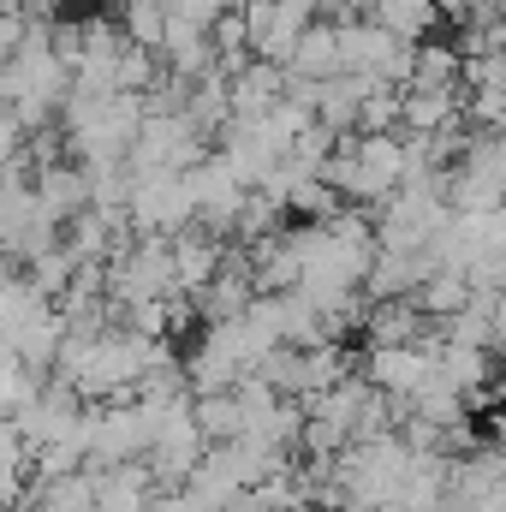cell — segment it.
Returning a JSON list of instances; mask_svg holds the SVG:
<instances>
[{"label":"cell","instance_id":"cell-3","mask_svg":"<svg viewBox=\"0 0 506 512\" xmlns=\"http://www.w3.org/2000/svg\"><path fill=\"white\" fill-rule=\"evenodd\" d=\"M131 221H137V233H161V239L197 227V185H191V173H149V179H137L131 185Z\"/></svg>","mask_w":506,"mask_h":512},{"label":"cell","instance_id":"cell-11","mask_svg":"<svg viewBox=\"0 0 506 512\" xmlns=\"http://www.w3.org/2000/svg\"><path fill=\"white\" fill-rule=\"evenodd\" d=\"M405 90H465V54L453 42H417Z\"/></svg>","mask_w":506,"mask_h":512},{"label":"cell","instance_id":"cell-8","mask_svg":"<svg viewBox=\"0 0 506 512\" xmlns=\"http://www.w3.org/2000/svg\"><path fill=\"white\" fill-rule=\"evenodd\" d=\"M227 262V239H215L209 227H185L173 233V268H179V292H203Z\"/></svg>","mask_w":506,"mask_h":512},{"label":"cell","instance_id":"cell-15","mask_svg":"<svg viewBox=\"0 0 506 512\" xmlns=\"http://www.w3.org/2000/svg\"><path fill=\"white\" fill-rule=\"evenodd\" d=\"M441 370L465 393H489L495 382V346H459V340H441Z\"/></svg>","mask_w":506,"mask_h":512},{"label":"cell","instance_id":"cell-6","mask_svg":"<svg viewBox=\"0 0 506 512\" xmlns=\"http://www.w3.org/2000/svg\"><path fill=\"white\" fill-rule=\"evenodd\" d=\"M155 447V429L143 417L137 399H108L102 405V423H96V447H90V465H126V459H149Z\"/></svg>","mask_w":506,"mask_h":512},{"label":"cell","instance_id":"cell-1","mask_svg":"<svg viewBox=\"0 0 506 512\" xmlns=\"http://www.w3.org/2000/svg\"><path fill=\"white\" fill-rule=\"evenodd\" d=\"M179 292V268H173V239L161 233H137V245L108 262V304L126 316L131 304H149V298H167Z\"/></svg>","mask_w":506,"mask_h":512},{"label":"cell","instance_id":"cell-5","mask_svg":"<svg viewBox=\"0 0 506 512\" xmlns=\"http://www.w3.org/2000/svg\"><path fill=\"white\" fill-rule=\"evenodd\" d=\"M322 6L316 0H245V18H251V54L256 60H292L298 36L310 30Z\"/></svg>","mask_w":506,"mask_h":512},{"label":"cell","instance_id":"cell-19","mask_svg":"<svg viewBox=\"0 0 506 512\" xmlns=\"http://www.w3.org/2000/svg\"><path fill=\"white\" fill-rule=\"evenodd\" d=\"M149 512H197V507H191V495H185V489H155Z\"/></svg>","mask_w":506,"mask_h":512},{"label":"cell","instance_id":"cell-13","mask_svg":"<svg viewBox=\"0 0 506 512\" xmlns=\"http://www.w3.org/2000/svg\"><path fill=\"white\" fill-rule=\"evenodd\" d=\"M477 298V286H471V274L465 268H435L423 286H417V304L435 316V322H447V316H459L465 304Z\"/></svg>","mask_w":506,"mask_h":512},{"label":"cell","instance_id":"cell-18","mask_svg":"<svg viewBox=\"0 0 506 512\" xmlns=\"http://www.w3.org/2000/svg\"><path fill=\"white\" fill-rule=\"evenodd\" d=\"M120 24H126L131 42L161 54V42H167V0H120Z\"/></svg>","mask_w":506,"mask_h":512},{"label":"cell","instance_id":"cell-17","mask_svg":"<svg viewBox=\"0 0 506 512\" xmlns=\"http://www.w3.org/2000/svg\"><path fill=\"white\" fill-rule=\"evenodd\" d=\"M274 233H286V203H280V197H268V191H251L233 239H239V245H262V239H274Z\"/></svg>","mask_w":506,"mask_h":512},{"label":"cell","instance_id":"cell-22","mask_svg":"<svg viewBox=\"0 0 506 512\" xmlns=\"http://www.w3.org/2000/svg\"><path fill=\"white\" fill-rule=\"evenodd\" d=\"M72 6H102V0H72Z\"/></svg>","mask_w":506,"mask_h":512},{"label":"cell","instance_id":"cell-10","mask_svg":"<svg viewBox=\"0 0 506 512\" xmlns=\"http://www.w3.org/2000/svg\"><path fill=\"white\" fill-rule=\"evenodd\" d=\"M364 12H370L376 24H387L393 36H405V42H429L435 24L447 18L441 0H364Z\"/></svg>","mask_w":506,"mask_h":512},{"label":"cell","instance_id":"cell-20","mask_svg":"<svg viewBox=\"0 0 506 512\" xmlns=\"http://www.w3.org/2000/svg\"><path fill=\"white\" fill-rule=\"evenodd\" d=\"M495 352L506 358V292L495 298Z\"/></svg>","mask_w":506,"mask_h":512},{"label":"cell","instance_id":"cell-14","mask_svg":"<svg viewBox=\"0 0 506 512\" xmlns=\"http://www.w3.org/2000/svg\"><path fill=\"white\" fill-rule=\"evenodd\" d=\"M185 370H191V393H227V387L245 382V364L227 358V352H215L209 340H197V346L185 352Z\"/></svg>","mask_w":506,"mask_h":512},{"label":"cell","instance_id":"cell-9","mask_svg":"<svg viewBox=\"0 0 506 512\" xmlns=\"http://www.w3.org/2000/svg\"><path fill=\"white\" fill-rule=\"evenodd\" d=\"M286 66H292V78H316V84L340 78L346 72V60H340V18H310V30L298 36Z\"/></svg>","mask_w":506,"mask_h":512},{"label":"cell","instance_id":"cell-21","mask_svg":"<svg viewBox=\"0 0 506 512\" xmlns=\"http://www.w3.org/2000/svg\"><path fill=\"white\" fill-rule=\"evenodd\" d=\"M209 6H215V12H233V6H245V0H209Z\"/></svg>","mask_w":506,"mask_h":512},{"label":"cell","instance_id":"cell-12","mask_svg":"<svg viewBox=\"0 0 506 512\" xmlns=\"http://www.w3.org/2000/svg\"><path fill=\"white\" fill-rule=\"evenodd\" d=\"M48 304H54V298H48V292L18 268V262H12V274H6V286H0V322H6V340H12V334H24Z\"/></svg>","mask_w":506,"mask_h":512},{"label":"cell","instance_id":"cell-7","mask_svg":"<svg viewBox=\"0 0 506 512\" xmlns=\"http://www.w3.org/2000/svg\"><path fill=\"white\" fill-rule=\"evenodd\" d=\"M435 364H441V328L429 340H417V346H370L364 376L376 387H387V393H417L435 376Z\"/></svg>","mask_w":506,"mask_h":512},{"label":"cell","instance_id":"cell-16","mask_svg":"<svg viewBox=\"0 0 506 512\" xmlns=\"http://www.w3.org/2000/svg\"><path fill=\"white\" fill-rule=\"evenodd\" d=\"M245 399H239V387H227V393H197V423H203V435L209 441H239L245 435Z\"/></svg>","mask_w":506,"mask_h":512},{"label":"cell","instance_id":"cell-4","mask_svg":"<svg viewBox=\"0 0 506 512\" xmlns=\"http://www.w3.org/2000/svg\"><path fill=\"white\" fill-rule=\"evenodd\" d=\"M191 185H197V227H209L215 239H233L239 233V215H245V197L251 185L239 179V167L215 149L191 167Z\"/></svg>","mask_w":506,"mask_h":512},{"label":"cell","instance_id":"cell-2","mask_svg":"<svg viewBox=\"0 0 506 512\" xmlns=\"http://www.w3.org/2000/svg\"><path fill=\"white\" fill-rule=\"evenodd\" d=\"M203 155H209V137L185 114H149L126 161H131V179H149V173H191Z\"/></svg>","mask_w":506,"mask_h":512}]
</instances>
